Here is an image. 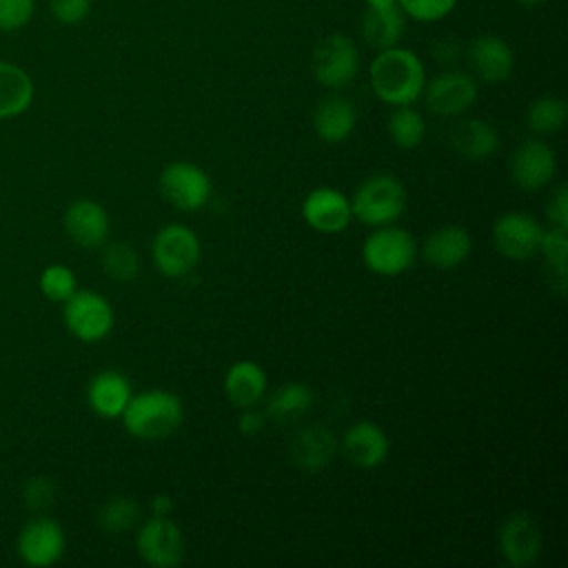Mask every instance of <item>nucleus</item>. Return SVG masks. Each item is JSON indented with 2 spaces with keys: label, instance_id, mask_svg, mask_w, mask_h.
I'll return each mask as SVG.
<instances>
[{
  "label": "nucleus",
  "instance_id": "a211bd4d",
  "mask_svg": "<svg viewBox=\"0 0 568 568\" xmlns=\"http://www.w3.org/2000/svg\"><path fill=\"white\" fill-rule=\"evenodd\" d=\"M64 231L82 248H98L106 242L111 220L102 204L95 200H75L64 211Z\"/></svg>",
  "mask_w": 568,
  "mask_h": 568
},
{
  "label": "nucleus",
  "instance_id": "1a4fd4ad",
  "mask_svg": "<svg viewBox=\"0 0 568 568\" xmlns=\"http://www.w3.org/2000/svg\"><path fill=\"white\" fill-rule=\"evenodd\" d=\"M422 95L426 98V106L430 113L442 118H457L477 102L479 89L477 80L470 73L448 69L428 80Z\"/></svg>",
  "mask_w": 568,
  "mask_h": 568
},
{
  "label": "nucleus",
  "instance_id": "72a5a7b5",
  "mask_svg": "<svg viewBox=\"0 0 568 568\" xmlns=\"http://www.w3.org/2000/svg\"><path fill=\"white\" fill-rule=\"evenodd\" d=\"M457 0H397L404 16L417 22H437L455 9Z\"/></svg>",
  "mask_w": 568,
  "mask_h": 568
},
{
  "label": "nucleus",
  "instance_id": "2f4dec72",
  "mask_svg": "<svg viewBox=\"0 0 568 568\" xmlns=\"http://www.w3.org/2000/svg\"><path fill=\"white\" fill-rule=\"evenodd\" d=\"M568 229H559V226H552L548 231L541 233V240H539V251L546 260V264L552 268L555 277H557V284L564 293L566 288V255H568V235H566Z\"/></svg>",
  "mask_w": 568,
  "mask_h": 568
},
{
  "label": "nucleus",
  "instance_id": "f704fd0d",
  "mask_svg": "<svg viewBox=\"0 0 568 568\" xmlns=\"http://www.w3.org/2000/svg\"><path fill=\"white\" fill-rule=\"evenodd\" d=\"M36 13V0H0V33L24 29Z\"/></svg>",
  "mask_w": 568,
  "mask_h": 568
},
{
  "label": "nucleus",
  "instance_id": "423d86ee",
  "mask_svg": "<svg viewBox=\"0 0 568 568\" xmlns=\"http://www.w3.org/2000/svg\"><path fill=\"white\" fill-rule=\"evenodd\" d=\"M200 240L186 224H166L151 244L153 264L166 277H184L200 262Z\"/></svg>",
  "mask_w": 568,
  "mask_h": 568
},
{
  "label": "nucleus",
  "instance_id": "393cba45",
  "mask_svg": "<svg viewBox=\"0 0 568 568\" xmlns=\"http://www.w3.org/2000/svg\"><path fill=\"white\" fill-rule=\"evenodd\" d=\"M404 24H406V16L397 4L379 7V9L366 7L362 18V38L368 47L382 51L399 44L404 36Z\"/></svg>",
  "mask_w": 568,
  "mask_h": 568
},
{
  "label": "nucleus",
  "instance_id": "c9c22d12",
  "mask_svg": "<svg viewBox=\"0 0 568 568\" xmlns=\"http://www.w3.org/2000/svg\"><path fill=\"white\" fill-rule=\"evenodd\" d=\"M49 11L55 22L73 27L89 18L91 0H49Z\"/></svg>",
  "mask_w": 568,
  "mask_h": 568
},
{
  "label": "nucleus",
  "instance_id": "ea45409f",
  "mask_svg": "<svg viewBox=\"0 0 568 568\" xmlns=\"http://www.w3.org/2000/svg\"><path fill=\"white\" fill-rule=\"evenodd\" d=\"M173 510V499L169 495H155L151 499V513L160 515V517H169Z\"/></svg>",
  "mask_w": 568,
  "mask_h": 568
},
{
  "label": "nucleus",
  "instance_id": "7c9ffc66",
  "mask_svg": "<svg viewBox=\"0 0 568 568\" xmlns=\"http://www.w3.org/2000/svg\"><path fill=\"white\" fill-rule=\"evenodd\" d=\"M102 268L115 282H131L140 271V257L131 244L111 242L102 251Z\"/></svg>",
  "mask_w": 568,
  "mask_h": 568
},
{
  "label": "nucleus",
  "instance_id": "aec40b11",
  "mask_svg": "<svg viewBox=\"0 0 568 568\" xmlns=\"http://www.w3.org/2000/svg\"><path fill=\"white\" fill-rule=\"evenodd\" d=\"M337 453L335 435L320 424H311L295 433L291 439V459L295 466L304 470H322L326 468Z\"/></svg>",
  "mask_w": 568,
  "mask_h": 568
},
{
  "label": "nucleus",
  "instance_id": "e433bc0d",
  "mask_svg": "<svg viewBox=\"0 0 568 568\" xmlns=\"http://www.w3.org/2000/svg\"><path fill=\"white\" fill-rule=\"evenodd\" d=\"M53 484L47 479V477H31L27 484H24V504L31 508V510H44L51 501H53Z\"/></svg>",
  "mask_w": 568,
  "mask_h": 568
},
{
  "label": "nucleus",
  "instance_id": "c756f323",
  "mask_svg": "<svg viewBox=\"0 0 568 568\" xmlns=\"http://www.w3.org/2000/svg\"><path fill=\"white\" fill-rule=\"evenodd\" d=\"M140 521V504L133 497H111L98 513V524L104 532L120 535Z\"/></svg>",
  "mask_w": 568,
  "mask_h": 568
},
{
  "label": "nucleus",
  "instance_id": "7ed1b4c3",
  "mask_svg": "<svg viewBox=\"0 0 568 568\" xmlns=\"http://www.w3.org/2000/svg\"><path fill=\"white\" fill-rule=\"evenodd\" d=\"M406 209V189L390 173H377L366 178L353 200L351 211L366 226H386L402 217Z\"/></svg>",
  "mask_w": 568,
  "mask_h": 568
},
{
  "label": "nucleus",
  "instance_id": "cd10ccee",
  "mask_svg": "<svg viewBox=\"0 0 568 568\" xmlns=\"http://www.w3.org/2000/svg\"><path fill=\"white\" fill-rule=\"evenodd\" d=\"M388 133L399 149L410 151L424 142L426 122H424L422 113L417 109H413L410 104L395 106V111L388 118Z\"/></svg>",
  "mask_w": 568,
  "mask_h": 568
},
{
  "label": "nucleus",
  "instance_id": "9b49d317",
  "mask_svg": "<svg viewBox=\"0 0 568 568\" xmlns=\"http://www.w3.org/2000/svg\"><path fill=\"white\" fill-rule=\"evenodd\" d=\"M64 530L62 526L47 515L29 519L18 535V555L27 566L47 568L53 566L64 552Z\"/></svg>",
  "mask_w": 568,
  "mask_h": 568
},
{
  "label": "nucleus",
  "instance_id": "5701e85b",
  "mask_svg": "<svg viewBox=\"0 0 568 568\" xmlns=\"http://www.w3.org/2000/svg\"><path fill=\"white\" fill-rule=\"evenodd\" d=\"M224 395L237 408H251L266 395V373L257 362L240 359L224 377Z\"/></svg>",
  "mask_w": 568,
  "mask_h": 568
},
{
  "label": "nucleus",
  "instance_id": "412c9836",
  "mask_svg": "<svg viewBox=\"0 0 568 568\" xmlns=\"http://www.w3.org/2000/svg\"><path fill=\"white\" fill-rule=\"evenodd\" d=\"M131 382L113 368L100 371L98 375H93V379L89 382L87 388V399L89 406L95 415L106 417V419H115L122 415V410L126 408L129 399H131Z\"/></svg>",
  "mask_w": 568,
  "mask_h": 568
},
{
  "label": "nucleus",
  "instance_id": "58836bf2",
  "mask_svg": "<svg viewBox=\"0 0 568 568\" xmlns=\"http://www.w3.org/2000/svg\"><path fill=\"white\" fill-rule=\"evenodd\" d=\"M237 426H240V433H242V435H248V437H251V435H255V433L262 430V426H264V415L257 413V410H253V406H251V408H244V413H242Z\"/></svg>",
  "mask_w": 568,
  "mask_h": 568
},
{
  "label": "nucleus",
  "instance_id": "2eb2a0df",
  "mask_svg": "<svg viewBox=\"0 0 568 568\" xmlns=\"http://www.w3.org/2000/svg\"><path fill=\"white\" fill-rule=\"evenodd\" d=\"M302 217L320 233H342L353 220L351 200L333 186L313 189L302 202Z\"/></svg>",
  "mask_w": 568,
  "mask_h": 568
},
{
  "label": "nucleus",
  "instance_id": "f03ea898",
  "mask_svg": "<svg viewBox=\"0 0 568 568\" xmlns=\"http://www.w3.org/2000/svg\"><path fill=\"white\" fill-rule=\"evenodd\" d=\"M122 426L138 439H160L175 433L184 422L182 399L164 388L131 395L122 410Z\"/></svg>",
  "mask_w": 568,
  "mask_h": 568
},
{
  "label": "nucleus",
  "instance_id": "ddd939ff",
  "mask_svg": "<svg viewBox=\"0 0 568 568\" xmlns=\"http://www.w3.org/2000/svg\"><path fill=\"white\" fill-rule=\"evenodd\" d=\"M508 171L524 191H539L555 180L557 155L544 140H524L510 155Z\"/></svg>",
  "mask_w": 568,
  "mask_h": 568
},
{
  "label": "nucleus",
  "instance_id": "473e14b6",
  "mask_svg": "<svg viewBox=\"0 0 568 568\" xmlns=\"http://www.w3.org/2000/svg\"><path fill=\"white\" fill-rule=\"evenodd\" d=\"M40 291L51 302H67L78 291L75 273L64 264H49L40 273Z\"/></svg>",
  "mask_w": 568,
  "mask_h": 568
},
{
  "label": "nucleus",
  "instance_id": "f3484780",
  "mask_svg": "<svg viewBox=\"0 0 568 568\" xmlns=\"http://www.w3.org/2000/svg\"><path fill=\"white\" fill-rule=\"evenodd\" d=\"M339 448L353 466L377 468L386 462L390 442H388L386 433L382 430V426H377L375 422L362 419L346 428V433L342 435Z\"/></svg>",
  "mask_w": 568,
  "mask_h": 568
},
{
  "label": "nucleus",
  "instance_id": "6e6552de",
  "mask_svg": "<svg viewBox=\"0 0 568 568\" xmlns=\"http://www.w3.org/2000/svg\"><path fill=\"white\" fill-rule=\"evenodd\" d=\"M160 193L180 211H197L211 197V178L193 162H169L160 173Z\"/></svg>",
  "mask_w": 568,
  "mask_h": 568
},
{
  "label": "nucleus",
  "instance_id": "bb28decb",
  "mask_svg": "<svg viewBox=\"0 0 568 568\" xmlns=\"http://www.w3.org/2000/svg\"><path fill=\"white\" fill-rule=\"evenodd\" d=\"M311 404H313V390L302 382H288L268 397L266 417L277 424H286L308 413Z\"/></svg>",
  "mask_w": 568,
  "mask_h": 568
},
{
  "label": "nucleus",
  "instance_id": "4468645a",
  "mask_svg": "<svg viewBox=\"0 0 568 568\" xmlns=\"http://www.w3.org/2000/svg\"><path fill=\"white\" fill-rule=\"evenodd\" d=\"M497 539L506 564L515 568H526L541 555V530L537 521L526 513L508 515L499 528Z\"/></svg>",
  "mask_w": 568,
  "mask_h": 568
},
{
  "label": "nucleus",
  "instance_id": "79ce46f5",
  "mask_svg": "<svg viewBox=\"0 0 568 568\" xmlns=\"http://www.w3.org/2000/svg\"><path fill=\"white\" fill-rule=\"evenodd\" d=\"M519 4H524V7H537V4H541V2H546V0H517Z\"/></svg>",
  "mask_w": 568,
  "mask_h": 568
},
{
  "label": "nucleus",
  "instance_id": "f8f14e48",
  "mask_svg": "<svg viewBox=\"0 0 568 568\" xmlns=\"http://www.w3.org/2000/svg\"><path fill=\"white\" fill-rule=\"evenodd\" d=\"M541 233L544 229L532 215L524 211H508L493 224V246L504 257L521 262L539 251Z\"/></svg>",
  "mask_w": 568,
  "mask_h": 568
},
{
  "label": "nucleus",
  "instance_id": "a19ab883",
  "mask_svg": "<svg viewBox=\"0 0 568 568\" xmlns=\"http://www.w3.org/2000/svg\"><path fill=\"white\" fill-rule=\"evenodd\" d=\"M366 7H373V9H379V7H390V4H397V0H364Z\"/></svg>",
  "mask_w": 568,
  "mask_h": 568
},
{
  "label": "nucleus",
  "instance_id": "dca6fc26",
  "mask_svg": "<svg viewBox=\"0 0 568 568\" xmlns=\"http://www.w3.org/2000/svg\"><path fill=\"white\" fill-rule=\"evenodd\" d=\"M468 64L475 73L473 78L488 84H499L513 75L515 53L501 36L484 33L468 44Z\"/></svg>",
  "mask_w": 568,
  "mask_h": 568
},
{
  "label": "nucleus",
  "instance_id": "4be33fe9",
  "mask_svg": "<svg viewBox=\"0 0 568 568\" xmlns=\"http://www.w3.org/2000/svg\"><path fill=\"white\" fill-rule=\"evenodd\" d=\"M357 124V109L348 98L328 95L313 111V129L328 144L344 142Z\"/></svg>",
  "mask_w": 568,
  "mask_h": 568
},
{
  "label": "nucleus",
  "instance_id": "9d476101",
  "mask_svg": "<svg viewBox=\"0 0 568 568\" xmlns=\"http://www.w3.org/2000/svg\"><path fill=\"white\" fill-rule=\"evenodd\" d=\"M138 555L155 568H173L184 559V537L175 521L153 515L135 532Z\"/></svg>",
  "mask_w": 568,
  "mask_h": 568
},
{
  "label": "nucleus",
  "instance_id": "0eeeda50",
  "mask_svg": "<svg viewBox=\"0 0 568 568\" xmlns=\"http://www.w3.org/2000/svg\"><path fill=\"white\" fill-rule=\"evenodd\" d=\"M64 304V324L73 337L93 344L104 339L113 328V308L109 300L95 291H75Z\"/></svg>",
  "mask_w": 568,
  "mask_h": 568
},
{
  "label": "nucleus",
  "instance_id": "a878e982",
  "mask_svg": "<svg viewBox=\"0 0 568 568\" xmlns=\"http://www.w3.org/2000/svg\"><path fill=\"white\" fill-rule=\"evenodd\" d=\"M450 144L466 160H484L497 151L499 133L488 120L468 118L455 124L450 133Z\"/></svg>",
  "mask_w": 568,
  "mask_h": 568
},
{
  "label": "nucleus",
  "instance_id": "20e7f679",
  "mask_svg": "<svg viewBox=\"0 0 568 568\" xmlns=\"http://www.w3.org/2000/svg\"><path fill=\"white\" fill-rule=\"evenodd\" d=\"M415 257H417L415 237L406 229H399L393 224L375 226V231L368 233L362 244V260L366 268L384 277L402 275L413 266Z\"/></svg>",
  "mask_w": 568,
  "mask_h": 568
},
{
  "label": "nucleus",
  "instance_id": "c85d7f7f",
  "mask_svg": "<svg viewBox=\"0 0 568 568\" xmlns=\"http://www.w3.org/2000/svg\"><path fill=\"white\" fill-rule=\"evenodd\" d=\"M568 115V106L564 98L557 95H541L537 98L528 111H526V122L535 133L548 135V133H557Z\"/></svg>",
  "mask_w": 568,
  "mask_h": 568
},
{
  "label": "nucleus",
  "instance_id": "f257e3e1",
  "mask_svg": "<svg viewBox=\"0 0 568 568\" xmlns=\"http://www.w3.org/2000/svg\"><path fill=\"white\" fill-rule=\"evenodd\" d=\"M368 75L373 93L390 106L413 104L422 98L426 84V69L419 55L397 44L377 51Z\"/></svg>",
  "mask_w": 568,
  "mask_h": 568
},
{
  "label": "nucleus",
  "instance_id": "b1692460",
  "mask_svg": "<svg viewBox=\"0 0 568 568\" xmlns=\"http://www.w3.org/2000/svg\"><path fill=\"white\" fill-rule=\"evenodd\" d=\"M36 95L31 75L16 62L0 60V120L22 115Z\"/></svg>",
  "mask_w": 568,
  "mask_h": 568
},
{
  "label": "nucleus",
  "instance_id": "6ab92c4d",
  "mask_svg": "<svg viewBox=\"0 0 568 568\" xmlns=\"http://www.w3.org/2000/svg\"><path fill=\"white\" fill-rule=\"evenodd\" d=\"M470 248H473V242L468 231L459 224H446L428 233V237L424 240L422 253L430 266L439 271H450L468 260Z\"/></svg>",
  "mask_w": 568,
  "mask_h": 568
},
{
  "label": "nucleus",
  "instance_id": "4c0bfd02",
  "mask_svg": "<svg viewBox=\"0 0 568 568\" xmlns=\"http://www.w3.org/2000/svg\"><path fill=\"white\" fill-rule=\"evenodd\" d=\"M546 217L552 226L568 229V191L566 186H557L550 200L546 202Z\"/></svg>",
  "mask_w": 568,
  "mask_h": 568
},
{
  "label": "nucleus",
  "instance_id": "39448f33",
  "mask_svg": "<svg viewBox=\"0 0 568 568\" xmlns=\"http://www.w3.org/2000/svg\"><path fill=\"white\" fill-rule=\"evenodd\" d=\"M313 78L326 89L348 87L359 71V51L344 33H328L311 55Z\"/></svg>",
  "mask_w": 568,
  "mask_h": 568
}]
</instances>
